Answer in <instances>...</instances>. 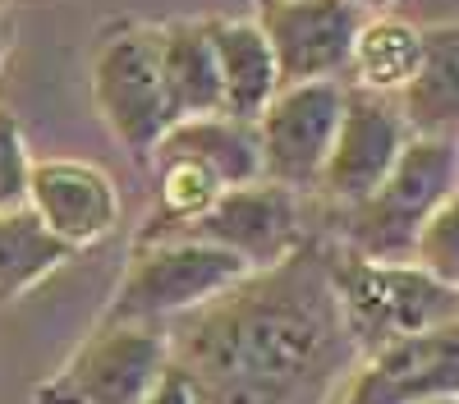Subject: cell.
I'll return each mask as SVG.
<instances>
[{"label":"cell","mask_w":459,"mask_h":404,"mask_svg":"<svg viewBox=\"0 0 459 404\" xmlns=\"http://www.w3.org/2000/svg\"><path fill=\"white\" fill-rule=\"evenodd\" d=\"M166 336L203 404H326L359 367L331 285V244L317 235L170 317Z\"/></svg>","instance_id":"cell-1"},{"label":"cell","mask_w":459,"mask_h":404,"mask_svg":"<svg viewBox=\"0 0 459 404\" xmlns=\"http://www.w3.org/2000/svg\"><path fill=\"white\" fill-rule=\"evenodd\" d=\"M331 285L340 299L344 331L359 349V363L404 336L459 317L455 285L428 276L413 262H368L340 244H331Z\"/></svg>","instance_id":"cell-2"},{"label":"cell","mask_w":459,"mask_h":404,"mask_svg":"<svg viewBox=\"0 0 459 404\" xmlns=\"http://www.w3.org/2000/svg\"><path fill=\"white\" fill-rule=\"evenodd\" d=\"M455 189V138L413 133L395 157L391 175L368 198L335 207L340 248L368 257V262H413V239L423 230V220Z\"/></svg>","instance_id":"cell-3"},{"label":"cell","mask_w":459,"mask_h":404,"mask_svg":"<svg viewBox=\"0 0 459 404\" xmlns=\"http://www.w3.org/2000/svg\"><path fill=\"white\" fill-rule=\"evenodd\" d=\"M239 276H248V262L221 244L188 235L138 239L129 271L115 289V304L106 308V322H170L230 289Z\"/></svg>","instance_id":"cell-4"},{"label":"cell","mask_w":459,"mask_h":404,"mask_svg":"<svg viewBox=\"0 0 459 404\" xmlns=\"http://www.w3.org/2000/svg\"><path fill=\"white\" fill-rule=\"evenodd\" d=\"M170 358L166 322H106L60 373L37 386L32 404H143Z\"/></svg>","instance_id":"cell-5"},{"label":"cell","mask_w":459,"mask_h":404,"mask_svg":"<svg viewBox=\"0 0 459 404\" xmlns=\"http://www.w3.org/2000/svg\"><path fill=\"white\" fill-rule=\"evenodd\" d=\"M92 92L110 133L129 147L134 161H152L161 133L175 125V110L161 83L157 28L110 32L92 60Z\"/></svg>","instance_id":"cell-6"},{"label":"cell","mask_w":459,"mask_h":404,"mask_svg":"<svg viewBox=\"0 0 459 404\" xmlns=\"http://www.w3.org/2000/svg\"><path fill=\"white\" fill-rule=\"evenodd\" d=\"M340 110H344V79L285 83L253 125L262 179L285 184L299 198L313 193L340 129Z\"/></svg>","instance_id":"cell-7"},{"label":"cell","mask_w":459,"mask_h":404,"mask_svg":"<svg viewBox=\"0 0 459 404\" xmlns=\"http://www.w3.org/2000/svg\"><path fill=\"white\" fill-rule=\"evenodd\" d=\"M152 235H188V239H207L221 244L235 257H244L248 271H262L281 262L290 248L303 244V211H299V193L272 179H253V184H235L221 189V198L194 216L184 226H166V230H143L138 239Z\"/></svg>","instance_id":"cell-8"},{"label":"cell","mask_w":459,"mask_h":404,"mask_svg":"<svg viewBox=\"0 0 459 404\" xmlns=\"http://www.w3.org/2000/svg\"><path fill=\"white\" fill-rule=\"evenodd\" d=\"M266 47L276 56L281 88L344 79L350 73L354 37L368 23V5L359 0H257V19Z\"/></svg>","instance_id":"cell-9"},{"label":"cell","mask_w":459,"mask_h":404,"mask_svg":"<svg viewBox=\"0 0 459 404\" xmlns=\"http://www.w3.org/2000/svg\"><path fill=\"white\" fill-rule=\"evenodd\" d=\"M409 125L400 116L395 97L386 92H368L344 83V110H340V129L326 152V166L317 175V198H326L331 207H350L359 198H368L381 179L391 175L395 157L409 142Z\"/></svg>","instance_id":"cell-10"},{"label":"cell","mask_w":459,"mask_h":404,"mask_svg":"<svg viewBox=\"0 0 459 404\" xmlns=\"http://www.w3.org/2000/svg\"><path fill=\"white\" fill-rule=\"evenodd\" d=\"M432 395H459V317L363 358L340 404H413Z\"/></svg>","instance_id":"cell-11"},{"label":"cell","mask_w":459,"mask_h":404,"mask_svg":"<svg viewBox=\"0 0 459 404\" xmlns=\"http://www.w3.org/2000/svg\"><path fill=\"white\" fill-rule=\"evenodd\" d=\"M28 207L69 248L97 244L120 220V193H115L110 175L83 161H32Z\"/></svg>","instance_id":"cell-12"},{"label":"cell","mask_w":459,"mask_h":404,"mask_svg":"<svg viewBox=\"0 0 459 404\" xmlns=\"http://www.w3.org/2000/svg\"><path fill=\"white\" fill-rule=\"evenodd\" d=\"M203 28L221 73V116L257 125L266 101L281 92L276 56L266 47L262 28L248 19H203Z\"/></svg>","instance_id":"cell-13"},{"label":"cell","mask_w":459,"mask_h":404,"mask_svg":"<svg viewBox=\"0 0 459 404\" xmlns=\"http://www.w3.org/2000/svg\"><path fill=\"white\" fill-rule=\"evenodd\" d=\"M395 106L418 138H459V23L423 28V56Z\"/></svg>","instance_id":"cell-14"},{"label":"cell","mask_w":459,"mask_h":404,"mask_svg":"<svg viewBox=\"0 0 459 404\" xmlns=\"http://www.w3.org/2000/svg\"><path fill=\"white\" fill-rule=\"evenodd\" d=\"M152 157H188L207 166L221 189H235V184H253L262 179V157H257V129L244 120H230V116H188L175 120L157 152Z\"/></svg>","instance_id":"cell-15"},{"label":"cell","mask_w":459,"mask_h":404,"mask_svg":"<svg viewBox=\"0 0 459 404\" xmlns=\"http://www.w3.org/2000/svg\"><path fill=\"white\" fill-rule=\"evenodd\" d=\"M161 83L170 97L175 120L188 116H221V73L203 23H166L157 28Z\"/></svg>","instance_id":"cell-16"},{"label":"cell","mask_w":459,"mask_h":404,"mask_svg":"<svg viewBox=\"0 0 459 404\" xmlns=\"http://www.w3.org/2000/svg\"><path fill=\"white\" fill-rule=\"evenodd\" d=\"M418 56H423V28H413L404 19H391V14H368V23L354 37L344 83L395 97L413 79Z\"/></svg>","instance_id":"cell-17"},{"label":"cell","mask_w":459,"mask_h":404,"mask_svg":"<svg viewBox=\"0 0 459 404\" xmlns=\"http://www.w3.org/2000/svg\"><path fill=\"white\" fill-rule=\"evenodd\" d=\"M74 248L56 239L32 207L0 211V304L28 294L42 276H51L60 262H69Z\"/></svg>","instance_id":"cell-18"},{"label":"cell","mask_w":459,"mask_h":404,"mask_svg":"<svg viewBox=\"0 0 459 404\" xmlns=\"http://www.w3.org/2000/svg\"><path fill=\"white\" fill-rule=\"evenodd\" d=\"M157 170H161V211L152 216V230H166V226H184V220L203 216L216 198H221V179L188 161V157H157Z\"/></svg>","instance_id":"cell-19"},{"label":"cell","mask_w":459,"mask_h":404,"mask_svg":"<svg viewBox=\"0 0 459 404\" xmlns=\"http://www.w3.org/2000/svg\"><path fill=\"white\" fill-rule=\"evenodd\" d=\"M413 267L459 289V189L446 193L437 211L423 220V230L413 239Z\"/></svg>","instance_id":"cell-20"},{"label":"cell","mask_w":459,"mask_h":404,"mask_svg":"<svg viewBox=\"0 0 459 404\" xmlns=\"http://www.w3.org/2000/svg\"><path fill=\"white\" fill-rule=\"evenodd\" d=\"M28 152H23V138L10 110H0V211H14L28 207Z\"/></svg>","instance_id":"cell-21"},{"label":"cell","mask_w":459,"mask_h":404,"mask_svg":"<svg viewBox=\"0 0 459 404\" xmlns=\"http://www.w3.org/2000/svg\"><path fill=\"white\" fill-rule=\"evenodd\" d=\"M143 404H203V395H198V382L188 377V367H179L175 358H166L161 377L152 382V391L143 395Z\"/></svg>","instance_id":"cell-22"},{"label":"cell","mask_w":459,"mask_h":404,"mask_svg":"<svg viewBox=\"0 0 459 404\" xmlns=\"http://www.w3.org/2000/svg\"><path fill=\"white\" fill-rule=\"evenodd\" d=\"M413 404H459V395H432V400H413Z\"/></svg>","instance_id":"cell-23"},{"label":"cell","mask_w":459,"mask_h":404,"mask_svg":"<svg viewBox=\"0 0 459 404\" xmlns=\"http://www.w3.org/2000/svg\"><path fill=\"white\" fill-rule=\"evenodd\" d=\"M455 179H459V138H455Z\"/></svg>","instance_id":"cell-24"},{"label":"cell","mask_w":459,"mask_h":404,"mask_svg":"<svg viewBox=\"0 0 459 404\" xmlns=\"http://www.w3.org/2000/svg\"><path fill=\"white\" fill-rule=\"evenodd\" d=\"M359 5H372L377 10V5H386V0H359Z\"/></svg>","instance_id":"cell-25"}]
</instances>
